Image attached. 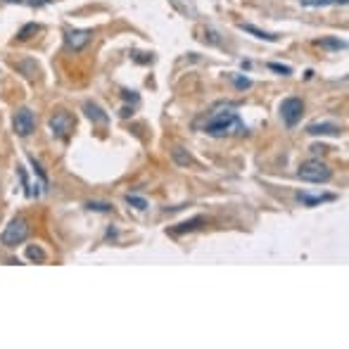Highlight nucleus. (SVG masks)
Returning a JSON list of instances; mask_svg holds the SVG:
<instances>
[{
  "instance_id": "aec40b11",
  "label": "nucleus",
  "mask_w": 349,
  "mask_h": 349,
  "mask_svg": "<svg viewBox=\"0 0 349 349\" xmlns=\"http://www.w3.org/2000/svg\"><path fill=\"white\" fill-rule=\"evenodd\" d=\"M347 5V0H304V5Z\"/></svg>"
},
{
  "instance_id": "7ed1b4c3",
  "label": "nucleus",
  "mask_w": 349,
  "mask_h": 349,
  "mask_svg": "<svg viewBox=\"0 0 349 349\" xmlns=\"http://www.w3.org/2000/svg\"><path fill=\"white\" fill-rule=\"evenodd\" d=\"M29 238V221L24 216H17L12 219L5 230H2V235H0V242L5 245V247H17V245H22V242Z\"/></svg>"
},
{
  "instance_id": "f257e3e1",
  "label": "nucleus",
  "mask_w": 349,
  "mask_h": 349,
  "mask_svg": "<svg viewBox=\"0 0 349 349\" xmlns=\"http://www.w3.org/2000/svg\"><path fill=\"white\" fill-rule=\"evenodd\" d=\"M204 133L214 135V138H226V135H245L247 126L242 119L233 112V109H223V112H214L212 119L204 124Z\"/></svg>"
},
{
  "instance_id": "f3484780",
  "label": "nucleus",
  "mask_w": 349,
  "mask_h": 349,
  "mask_svg": "<svg viewBox=\"0 0 349 349\" xmlns=\"http://www.w3.org/2000/svg\"><path fill=\"white\" fill-rule=\"evenodd\" d=\"M86 209H91V212H112V204L109 202L91 200V202H86Z\"/></svg>"
},
{
  "instance_id": "9d476101",
  "label": "nucleus",
  "mask_w": 349,
  "mask_h": 349,
  "mask_svg": "<svg viewBox=\"0 0 349 349\" xmlns=\"http://www.w3.org/2000/svg\"><path fill=\"white\" fill-rule=\"evenodd\" d=\"M204 223V219L202 216H195V219H190V221H186V223H178L176 228H171V233L174 235H181V233H190V230H197Z\"/></svg>"
},
{
  "instance_id": "5701e85b",
  "label": "nucleus",
  "mask_w": 349,
  "mask_h": 349,
  "mask_svg": "<svg viewBox=\"0 0 349 349\" xmlns=\"http://www.w3.org/2000/svg\"><path fill=\"white\" fill-rule=\"evenodd\" d=\"M325 150H328V148H323V145H314V148H311V152H314V155H318V152H321V155H323Z\"/></svg>"
},
{
  "instance_id": "423d86ee",
  "label": "nucleus",
  "mask_w": 349,
  "mask_h": 349,
  "mask_svg": "<svg viewBox=\"0 0 349 349\" xmlns=\"http://www.w3.org/2000/svg\"><path fill=\"white\" fill-rule=\"evenodd\" d=\"M50 131L53 135L57 138H67L71 131H74V117L64 112V109H60V112H55L53 117H50Z\"/></svg>"
},
{
  "instance_id": "2eb2a0df",
  "label": "nucleus",
  "mask_w": 349,
  "mask_h": 349,
  "mask_svg": "<svg viewBox=\"0 0 349 349\" xmlns=\"http://www.w3.org/2000/svg\"><path fill=\"white\" fill-rule=\"evenodd\" d=\"M27 256L31 259V261H38V264H43V261L48 259V254L40 250L38 245H29V247H27Z\"/></svg>"
},
{
  "instance_id": "9b49d317",
  "label": "nucleus",
  "mask_w": 349,
  "mask_h": 349,
  "mask_svg": "<svg viewBox=\"0 0 349 349\" xmlns=\"http://www.w3.org/2000/svg\"><path fill=\"white\" fill-rule=\"evenodd\" d=\"M14 67L19 69V71H24V76H27L29 81H33L38 76V64H36L33 60H22V62H17Z\"/></svg>"
},
{
  "instance_id": "6e6552de",
  "label": "nucleus",
  "mask_w": 349,
  "mask_h": 349,
  "mask_svg": "<svg viewBox=\"0 0 349 349\" xmlns=\"http://www.w3.org/2000/svg\"><path fill=\"white\" fill-rule=\"evenodd\" d=\"M307 133L311 135H340L342 128L335 124H309L307 126Z\"/></svg>"
},
{
  "instance_id": "a211bd4d",
  "label": "nucleus",
  "mask_w": 349,
  "mask_h": 349,
  "mask_svg": "<svg viewBox=\"0 0 349 349\" xmlns=\"http://www.w3.org/2000/svg\"><path fill=\"white\" fill-rule=\"evenodd\" d=\"M126 202L135 207V209H148V200L145 197H138V195H126Z\"/></svg>"
},
{
  "instance_id": "39448f33",
  "label": "nucleus",
  "mask_w": 349,
  "mask_h": 349,
  "mask_svg": "<svg viewBox=\"0 0 349 349\" xmlns=\"http://www.w3.org/2000/svg\"><path fill=\"white\" fill-rule=\"evenodd\" d=\"M302 114H304V102L299 100V97H285L281 102V117L285 121V126H297V121L302 119Z\"/></svg>"
},
{
  "instance_id": "20e7f679",
  "label": "nucleus",
  "mask_w": 349,
  "mask_h": 349,
  "mask_svg": "<svg viewBox=\"0 0 349 349\" xmlns=\"http://www.w3.org/2000/svg\"><path fill=\"white\" fill-rule=\"evenodd\" d=\"M12 128L19 138H29V135L33 133V128H36V114L29 107L17 109V114H14V119H12Z\"/></svg>"
},
{
  "instance_id": "dca6fc26",
  "label": "nucleus",
  "mask_w": 349,
  "mask_h": 349,
  "mask_svg": "<svg viewBox=\"0 0 349 349\" xmlns=\"http://www.w3.org/2000/svg\"><path fill=\"white\" fill-rule=\"evenodd\" d=\"M316 45H321V48H330V50H345V48H347V43H345V40H337V38L316 40Z\"/></svg>"
},
{
  "instance_id": "f8f14e48",
  "label": "nucleus",
  "mask_w": 349,
  "mask_h": 349,
  "mask_svg": "<svg viewBox=\"0 0 349 349\" xmlns=\"http://www.w3.org/2000/svg\"><path fill=\"white\" fill-rule=\"evenodd\" d=\"M297 200L302 202V204H307V207H314V204H321V202L335 200V195H321V197H316V195H309V192H297Z\"/></svg>"
},
{
  "instance_id": "1a4fd4ad",
  "label": "nucleus",
  "mask_w": 349,
  "mask_h": 349,
  "mask_svg": "<svg viewBox=\"0 0 349 349\" xmlns=\"http://www.w3.org/2000/svg\"><path fill=\"white\" fill-rule=\"evenodd\" d=\"M171 157H174V161L178 164V166H190V164H195L192 155H190L188 150H183L181 145H176V148L171 150Z\"/></svg>"
},
{
  "instance_id": "0eeeda50",
  "label": "nucleus",
  "mask_w": 349,
  "mask_h": 349,
  "mask_svg": "<svg viewBox=\"0 0 349 349\" xmlns=\"http://www.w3.org/2000/svg\"><path fill=\"white\" fill-rule=\"evenodd\" d=\"M67 48L69 50H74V53H79V50H83L88 43H91V38H93V33L91 31H67Z\"/></svg>"
},
{
  "instance_id": "f03ea898",
  "label": "nucleus",
  "mask_w": 349,
  "mask_h": 349,
  "mask_svg": "<svg viewBox=\"0 0 349 349\" xmlns=\"http://www.w3.org/2000/svg\"><path fill=\"white\" fill-rule=\"evenodd\" d=\"M297 176L302 181H307V183H328L333 178V169L318 159H309V161H304V164H299Z\"/></svg>"
},
{
  "instance_id": "4468645a",
  "label": "nucleus",
  "mask_w": 349,
  "mask_h": 349,
  "mask_svg": "<svg viewBox=\"0 0 349 349\" xmlns=\"http://www.w3.org/2000/svg\"><path fill=\"white\" fill-rule=\"evenodd\" d=\"M240 29H242V31H247V33H252V36H256V38L269 40V43H276V40H278V36H276V33H266V31L256 29L254 24H240Z\"/></svg>"
},
{
  "instance_id": "6ab92c4d",
  "label": "nucleus",
  "mask_w": 349,
  "mask_h": 349,
  "mask_svg": "<svg viewBox=\"0 0 349 349\" xmlns=\"http://www.w3.org/2000/svg\"><path fill=\"white\" fill-rule=\"evenodd\" d=\"M38 31V24H27V27L22 29L19 33H17V38L19 40H27V38H31V33H36Z\"/></svg>"
},
{
  "instance_id": "412c9836",
  "label": "nucleus",
  "mask_w": 349,
  "mask_h": 349,
  "mask_svg": "<svg viewBox=\"0 0 349 349\" xmlns=\"http://www.w3.org/2000/svg\"><path fill=\"white\" fill-rule=\"evenodd\" d=\"M269 69L278 71V74H283V76H290V74H292V69H290V67H285V64H276V62H269Z\"/></svg>"
},
{
  "instance_id": "ddd939ff",
  "label": "nucleus",
  "mask_w": 349,
  "mask_h": 349,
  "mask_svg": "<svg viewBox=\"0 0 349 349\" xmlns=\"http://www.w3.org/2000/svg\"><path fill=\"white\" fill-rule=\"evenodd\" d=\"M83 109H86V114H88V119L97 121V124H107V114H105L102 109L97 107L95 102H86V105H83Z\"/></svg>"
},
{
  "instance_id": "4be33fe9",
  "label": "nucleus",
  "mask_w": 349,
  "mask_h": 349,
  "mask_svg": "<svg viewBox=\"0 0 349 349\" xmlns=\"http://www.w3.org/2000/svg\"><path fill=\"white\" fill-rule=\"evenodd\" d=\"M233 81H235V86H238L240 91H245V88H250V86H252V81H250V79H242V76H233Z\"/></svg>"
}]
</instances>
